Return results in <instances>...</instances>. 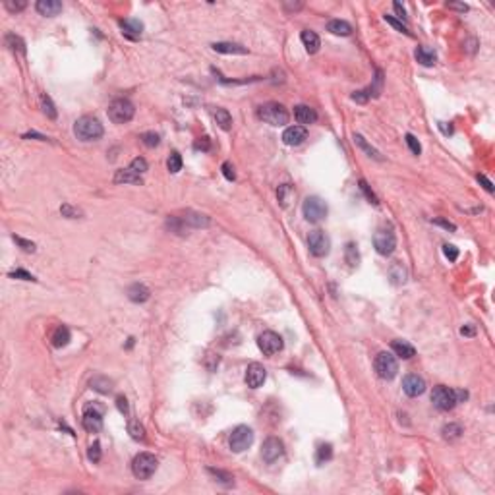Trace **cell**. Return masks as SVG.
<instances>
[{"mask_svg": "<svg viewBox=\"0 0 495 495\" xmlns=\"http://www.w3.org/2000/svg\"><path fill=\"white\" fill-rule=\"evenodd\" d=\"M103 132H105L103 124L95 116H82L74 126V134L82 141H97L103 135Z\"/></svg>", "mask_w": 495, "mask_h": 495, "instance_id": "6da1fadb", "label": "cell"}, {"mask_svg": "<svg viewBox=\"0 0 495 495\" xmlns=\"http://www.w3.org/2000/svg\"><path fill=\"white\" fill-rule=\"evenodd\" d=\"M257 116L271 126H285L289 124V113L279 103H265L257 109Z\"/></svg>", "mask_w": 495, "mask_h": 495, "instance_id": "7a4b0ae2", "label": "cell"}, {"mask_svg": "<svg viewBox=\"0 0 495 495\" xmlns=\"http://www.w3.org/2000/svg\"><path fill=\"white\" fill-rule=\"evenodd\" d=\"M159 462L157 458H155V454H151V453H139L137 456L134 458V462H132V472L137 480H149L155 470H157Z\"/></svg>", "mask_w": 495, "mask_h": 495, "instance_id": "3957f363", "label": "cell"}, {"mask_svg": "<svg viewBox=\"0 0 495 495\" xmlns=\"http://www.w3.org/2000/svg\"><path fill=\"white\" fill-rule=\"evenodd\" d=\"M431 403H433V406L437 410L449 412V410H453L454 406L458 405V401H456V389H449L445 385L433 387V391H431Z\"/></svg>", "mask_w": 495, "mask_h": 495, "instance_id": "277c9868", "label": "cell"}, {"mask_svg": "<svg viewBox=\"0 0 495 495\" xmlns=\"http://www.w3.org/2000/svg\"><path fill=\"white\" fill-rule=\"evenodd\" d=\"M134 113H135L134 105L128 99H114L113 103H111V107H109V118L113 120L114 124H126V122H130L134 118Z\"/></svg>", "mask_w": 495, "mask_h": 495, "instance_id": "5b68a950", "label": "cell"}, {"mask_svg": "<svg viewBox=\"0 0 495 495\" xmlns=\"http://www.w3.org/2000/svg\"><path fill=\"white\" fill-rule=\"evenodd\" d=\"M373 368H375V373L381 377V379H393L399 371V364H397V358L395 354L391 352H379L373 360Z\"/></svg>", "mask_w": 495, "mask_h": 495, "instance_id": "8992f818", "label": "cell"}, {"mask_svg": "<svg viewBox=\"0 0 495 495\" xmlns=\"http://www.w3.org/2000/svg\"><path fill=\"white\" fill-rule=\"evenodd\" d=\"M251 443H253V431H251V428H248V426H238V428L232 429L230 439H228V445H230V449L234 451V453L246 451Z\"/></svg>", "mask_w": 495, "mask_h": 495, "instance_id": "52a82bcc", "label": "cell"}, {"mask_svg": "<svg viewBox=\"0 0 495 495\" xmlns=\"http://www.w3.org/2000/svg\"><path fill=\"white\" fill-rule=\"evenodd\" d=\"M304 217H306V221H310V223H319V221H323L325 217H327V205L325 202L321 200V198H317V196H312V198H308L306 202H304Z\"/></svg>", "mask_w": 495, "mask_h": 495, "instance_id": "ba28073f", "label": "cell"}, {"mask_svg": "<svg viewBox=\"0 0 495 495\" xmlns=\"http://www.w3.org/2000/svg\"><path fill=\"white\" fill-rule=\"evenodd\" d=\"M373 246L377 249V253L381 255H391L397 248V238H395V232L389 230V228H379L375 234H373Z\"/></svg>", "mask_w": 495, "mask_h": 495, "instance_id": "9c48e42d", "label": "cell"}, {"mask_svg": "<svg viewBox=\"0 0 495 495\" xmlns=\"http://www.w3.org/2000/svg\"><path fill=\"white\" fill-rule=\"evenodd\" d=\"M257 346L265 356H273L283 350V337L275 331H263L257 338Z\"/></svg>", "mask_w": 495, "mask_h": 495, "instance_id": "30bf717a", "label": "cell"}, {"mask_svg": "<svg viewBox=\"0 0 495 495\" xmlns=\"http://www.w3.org/2000/svg\"><path fill=\"white\" fill-rule=\"evenodd\" d=\"M308 248H310L312 255H315V257H323V255L329 253L331 242H329V238L325 236V232L314 230V232L308 234Z\"/></svg>", "mask_w": 495, "mask_h": 495, "instance_id": "8fae6325", "label": "cell"}, {"mask_svg": "<svg viewBox=\"0 0 495 495\" xmlns=\"http://www.w3.org/2000/svg\"><path fill=\"white\" fill-rule=\"evenodd\" d=\"M283 453H285L283 441L277 439V437H267L265 443H263V447H261V458H263L267 464H273L275 460H279V458L283 456Z\"/></svg>", "mask_w": 495, "mask_h": 495, "instance_id": "7c38bea8", "label": "cell"}, {"mask_svg": "<svg viewBox=\"0 0 495 495\" xmlns=\"http://www.w3.org/2000/svg\"><path fill=\"white\" fill-rule=\"evenodd\" d=\"M82 424H83V428L87 429L89 433H97V431H101V428H103V412H101V408L87 406V408L83 410Z\"/></svg>", "mask_w": 495, "mask_h": 495, "instance_id": "4fadbf2b", "label": "cell"}, {"mask_svg": "<svg viewBox=\"0 0 495 495\" xmlns=\"http://www.w3.org/2000/svg\"><path fill=\"white\" fill-rule=\"evenodd\" d=\"M267 379V371H265V368L261 366V364H257V362H251L249 366H248L246 370V383L249 389H259L263 383Z\"/></svg>", "mask_w": 495, "mask_h": 495, "instance_id": "5bb4252c", "label": "cell"}, {"mask_svg": "<svg viewBox=\"0 0 495 495\" xmlns=\"http://www.w3.org/2000/svg\"><path fill=\"white\" fill-rule=\"evenodd\" d=\"M381 83H383V76H381V72L377 70L375 82H373L368 89H360V91H356V93H352V101H356V103H368L370 97H377V95L381 93Z\"/></svg>", "mask_w": 495, "mask_h": 495, "instance_id": "9a60e30c", "label": "cell"}, {"mask_svg": "<svg viewBox=\"0 0 495 495\" xmlns=\"http://www.w3.org/2000/svg\"><path fill=\"white\" fill-rule=\"evenodd\" d=\"M403 389L408 397H420L424 391H426V381L424 377L416 375V373H410L403 379Z\"/></svg>", "mask_w": 495, "mask_h": 495, "instance_id": "2e32d148", "label": "cell"}, {"mask_svg": "<svg viewBox=\"0 0 495 495\" xmlns=\"http://www.w3.org/2000/svg\"><path fill=\"white\" fill-rule=\"evenodd\" d=\"M306 137H308L306 126H289V128L283 132V141H285L287 145H300Z\"/></svg>", "mask_w": 495, "mask_h": 495, "instance_id": "e0dca14e", "label": "cell"}, {"mask_svg": "<svg viewBox=\"0 0 495 495\" xmlns=\"http://www.w3.org/2000/svg\"><path fill=\"white\" fill-rule=\"evenodd\" d=\"M184 228H205L211 225L209 217H205L202 213H194V211H186L184 217H180Z\"/></svg>", "mask_w": 495, "mask_h": 495, "instance_id": "ac0fdd59", "label": "cell"}, {"mask_svg": "<svg viewBox=\"0 0 495 495\" xmlns=\"http://www.w3.org/2000/svg\"><path fill=\"white\" fill-rule=\"evenodd\" d=\"M120 29L122 33L128 37V39H139L141 37V31H143V23L139 20H120Z\"/></svg>", "mask_w": 495, "mask_h": 495, "instance_id": "d6986e66", "label": "cell"}, {"mask_svg": "<svg viewBox=\"0 0 495 495\" xmlns=\"http://www.w3.org/2000/svg\"><path fill=\"white\" fill-rule=\"evenodd\" d=\"M35 8H37V12L41 16L52 18V16H56V14L62 12V2H58V0H39L35 4Z\"/></svg>", "mask_w": 495, "mask_h": 495, "instance_id": "ffe728a7", "label": "cell"}, {"mask_svg": "<svg viewBox=\"0 0 495 495\" xmlns=\"http://www.w3.org/2000/svg\"><path fill=\"white\" fill-rule=\"evenodd\" d=\"M294 118L300 122V124H314L315 120H317V113H315L312 107H308V105H298V107H294Z\"/></svg>", "mask_w": 495, "mask_h": 495, "instance_id": "44dd1931", "label": "cell"}, {"mask_svg": "<svg viewBox=\"0 0 495 495\" xmlns=\"http://www.w3.org/2000/svg\"><path fill=\"white\" fill-rule=\"evenodd\" d=\"M391 348H393L395 356H399V358H403V360H410V358L416 356V348H414L412 344H408L406 340H393V342H391Z\"/></svg>", "mask_w": 495, "mask_h": 495, "instance_id": "7402d4cb", "label": "cell"}, {"mask_svg": "<svg viewBox=\"0 0 495 495\" xmlns=\"http://www.w3.org/2000/svg\"><path fill=\"white\" fill-rule=\"evenodd\" d=\"M114 182L116 184H141L143 180H141V174L134 172L132 168H120L114 174Z\"/></svg>", "mask_w": 495, "mask_h": 495, "instance_id": "603a6c76", "label": "cell"}, {"mask_svg": "<svg viewBox=\"0 0 495 495\" xmlns=\"http://www.w3.org/2000/svg\"><path fill=\"white\" fill-rule=\"evenodd\" d=\"M149 296H151V292H149V289H147L145 285L135 283V285H132V287L128 289V298H130L132 302H135V304L147 302V300H149Z\"/></svg>", "mask_w": 495, "mask_h": 495, "instance_id": "cb8c5ba5", "label": "cell"}, {"mask_svg": "<svg viewBox=\"0 0 495 495\" xmlns=\"http://www.w3.org/2000/svg\"><path fill=\"white\" fill-rule=\"evenodd\" d=\"M300 39H302V43H304V46H306V50H308L310 54H315V52L319 50V46H321V41H319L317 33H314V31H310V29L302 31Z\"/></svg>", "mask_w": 495, "mask_h": 495, "instance_id": "d4e9b609", "label": "cell"}, {"mask_svg": "<svg viewBox=\"0 0 495 495\" xmlns=\"http://www.w3.org/2000/svg\"><path fill=\"white\" fill-rule=\"evenodd\" d=\"M213 50L221 54H248V48L238 43H213Z\"/></svg>", "mask_w": 495, "mask_h": 495, "instance_id": "484cf974", "label": "cell"}, {"mask_svg": "<svg viewBox=\"0 0 495 495\" xmlns=\"http://www.w3.org/2000/svg\"><path fill=\"white\" fill-rule=\"evenodd\" d=\"M327 31H331L333 35H340V37H346L352 33V25L344 20H331L327 23Z\"/></svg>", "mask_w": 495, "mask_h": 495, "instance_id": "4316f807", "label": "cell"}, {"mask_svg": "<svg viewBox=\"0 0 495 495\" xmlns=\"http://www.w3.org/2000/svg\"><path fill=\"white\" fill-rule=\"evenodd\" d=\"M416 60L422 64V66H433L435 64V60H437V56H435V52L428 48V46H418L416 48Z\"/></svg>", "mask_w": 495, "mask_h": 495, "instance_id": "83f0119b", "label": "cell"}, {"mask_svg": "<svg viewBox=\"0 0 495 495\" xmlns=\"http://www.w3.org/2000/svg\"><path fill=\"white\" fill-rule=\"evenodd\" d=\"M91 389H95V391L107 395V393L113 391V381H111L109 377H105V375H95V377L91 379Z\"/></svg>", "mask_w": 495, "mask_h": 495, "instance_id": "f1b7e54d", "label": "cell"}, {"mask_svg": "<svg viewBox=\"0 0 495 495\" xmlns=\"http://www.w3.org/2000/svg\"><path fill=\"white\" fill-rule=\"evenodd\" d=\"M68 342H70V329L64 327V325H60V327L54 331V335H52V346L62 348V346H66Z\"/></svg>", "mask_w": 495, "mask_h": 495, "instance_id": "f546056e", "label": "cell"}, {"mask_svg": "<svg viewBox=\"0 0 495 495\" xmlns=\"http://www.w3.org/2000/svg\"><path fill=\"white\" fill-rule=\"evenodd\" d=\"M213 116H215V122L219 124L221 130H230V126H232V116H230V113H228L226 109H217V111L213 113Z\"/></svg>", "mask_w": 495, "mask_h": 495, "instance_id": "4dcf8cb0", "label": "cell"}, {"mask_svg": "<svg viewBox=\"0 0 495 495\" xmlns=\"http://www.w3.org/2000/svg\"><path fill=\"white\" fill-rule=\"evenodd\" d=\"M207 472L211 474V476H215V480L219 482V484H223L226 488H230V486H234V476L230 472H225V470H219V468H207Z\"/></svg>", "mask_w": 495, "mask_h": 495, "instance_id": "1f68e13d", "label": "cell"}, {"mask_svg": "<svg viewBox=\"0 0 495 495\" xmlns=\"http://www.w3.org/2000/svg\"><path fill=\"white\" fill-rule=\"evenodd\" d=\"M331 456H333V447L329 443H321L317 447V453H315V462L317 464H325L327 460H331Z\"/></svg>", "mask_w": 495, "mask_h": 495, "instance_id": "d6a6232c", "label": "cell"}, {"mask_svg": "<svg viewBox=\"0 0 495 495\" xmlns=\"http://www.w3.org/2000/svg\"><path fill=\"white\" fill-rule=\"evenodd\" d=\"M441 433H443V437L447 441H454V439H458L462 435V426L460 424H447V426H443Z\"/></svg>", "mask_w": 495, "mask_h": 495, "instance_id": "836d02e7", "label": "cell"}, {"mask_svg": "<svg viewBox=\"0 0 495 495\" xmlns=\"http://www.w3.org/2000/svg\"><path fill=\"white\" fill-rule=\"evenodd\" d=\"M354 143H356V145H360L362 151H366L370 157L377 159V161H381L383 159L381 155H379V151H375V149H373V147H371V145H370V143H368V141H366L360 134H354Z\"/></svg>", "mask_w": 495, "mask_h": 495, "instance_id": "e575fe53", "label": "cell"}, {"mask_svg": "<svg viewBox=\"0 0 495 495\" xmlns=\"http://www.w3.org/2000/svg\"><path fill=\"white\" fill-rule=\"evenodd\" d=\"M128 433L132 435V439H135V441H143L145 439V428L137 420H130L128 422Z\"/></svg>", "mask_w": 495, "mask_h": 495, "instance_id": "d590c367", "label": "cell"}, {"mask_svg": "<svg viewBox=\"0 0 495 495\" xmlns=\"http://www.w3.org/2000/svg\"><path fill=\"white\" fill-rule=\"evenodd\" d=\"M389 275H391V279H393L395 285H401V283H405L406 281V271L401 263H395V265L391 267V271H389Z\"/></svg>", "mask_w": 495, "mask_h": 495, "instance_id": "8d00e7d4", "label": "cell"}, {"mask_svg": "<svg viewBox=\"0 0 495 495\" xmlns=\"http://www.w3.org/2000/svg\"><path fill=\"white\" fill-rule=\"evenodd\" d=\"M166 168L172 172V174H176V172H180V168H182V157H180V153L178 151H172L170 153V157H168V161H166Z\"/></svg>", "mask_w": 495, "mask_h": 495, "instance_id": "74e56055", "label": "cell"}, {"mask_svg": "<svg viewBox=\"0 0 495 495\" xmlns=\"http://www.w3.org/2000/svg\"><path fill=\"white\" fill-rule=\"evenodd\" d=\"M346 261L350 267H356L358 261H360V255H358V249H356V244L354 242H348L346 244Z\"/></svg>", "mask_w": 495, "mask_h": 495, "instance_id": "f35d334b", "label": "cell"}, {"mask_svg": "<svg viewBox=\"0 0 495 495\" xmlns=\"http://www.w3.org/2000/svg\"><path fill=\"white\" fill-rule=\"evenodd\" d=\"M41 107H43V113L50 118V120H54L56 118V109H54V105H52V101H50V97L46 95V93H43L41 95Z\"/></svg>", "mask_w": 495, "mask_h": 495, "instance_id": "ab89813d", "label": "cell"}, {"mask_svg": "<svg viewBox=\"0 0 495 495\" xmlns=\"http://www.w3.org/2000/svg\"><path fill=\"white\" fill-rule=\"evenodd\" d=\"M60 213H62V217H68V219H80V217H83V211L78 209V207H74V205H70V203H64L60 207Z\"/></svg>", "mask_w": 495, "mask_h": 495, "instance_id": "60d3db41", "label": "cell"}, {"mask_svg": "<svg viewBox=\"0 0 495 495\" xmlns=\"http://www.w3.org/2000/svg\"><path fill=\"white\" fill-rule=\"evenodd\" d=\"M6 43L10 48H14V50H20L22 54H25V43H23L22 39L18 37V35H14V33H8L6 35Z\"/></svg>", "mask_w": 495, "mask_h": 495, "instance_id": "b9f144b4", "label": "cell"}, {"mask_svg": "<svg viewBox=\"0 0 495 495\" xmlns=\"http://www.w3.org/2000/svg\"><path fill=\"white\" fill-rule=\"evenodd\" d=\"M277 196H279V202L281 205H289V200H290V196H292V188H290V184H283V186H279V190H277Z\"/></svg>", "mask_w": 495, "mask_h": 495, "instance_id": "7bdbcfd3", "label": "cell"}, {"mask_svg": "<svg viewBox=\"0 0 495 495\" xmlns=\"http://www.w3.org/2000/svg\"><path fill=\"white\" fill-rule=\"evenodd\" d=\"M130 168L134 170V172H137V174H143L145 170H147V161L143 157H135L132 163H130Z\"/></svg>", "mask_w": 495, "mask_h": 495, "instance_id": "ee69618b", "label": "cell"}, {"mask_svg": "<svg viewBox=\"0 0 495 495\" xmlns=\"http://www.w3.org/2000/svg\"><path fill=\"white\" fill-rule=\"evenodd\" d=\"M87 458H89L91 462H99V460H101V443H99V441H95V443L89 447V451H87Z\"/></svg>", "mask_w": 495, "mask_h": 495, "instance_id": "f6af8a7d", "label": "cell"}, {"mask_svg": "<svg viewBox=\"0 0 495 495\" xmlns=\"http://www.w3.org/2000/svg\"><path fill=\"white\" fill-rule=\"evenodd\" d=\"M159 134L155 132H147V134H141V141H143V145H147V147H155L159 145Z\"/></svg>", "mask_w": 495, "mask_h": 495, "instance_id": "bcb514c9", "label": "cell"}, {"mask_svg": "<svg viewBox=\"0 0 495 495\" xmlns=\"http://www.w3.org/2000/svg\"><path fill=\"white\" fill-rule=\"evenodd\" d=\"M406 143H408V147H410V151L414 153V155H420L422 153V145H420V141L414 137L412 134H406Z\"/></svg>", "mask_w": 495, "mask_h": 495, "instance_id": "7dc6e473", "label": "cell"}, {"mask_svg": "<svg viewBox=\"0 0 495 495\" xmlns=\"http://www.w3.org/2000/svg\"><path fill=\"white\" fill-rule=\"evenodd\" d=\"M4 6H6L10 12H22L23 8L27 6V2H25V0H18V2H16V0H6Z\"/></svg>", "mask_w": 495, "mask_h": 495, "instance_id": "c3c4849f", "label": "cell"}, {"mask_svg": "<svg viewBox=\"0 0 495 495\" xmlns=\"http://www.w3.org/2000/svg\"><path fill=\"white\" fill-rule=\"evenodd\" d=\"M385 22L389 23V25H393L397 31H401V33H406V35H410V31L406 29V25L403 22H399V20H395L393 16H385Z\"/></svg>", "mask_w": 495, "mask_h": 495, "instance_id": "681fc988", "label": "cell"}, {"mask_svg": "<svg viewBox=\"0 0 495 495\" xmlns=\"http://www.w3.org/2000/svg\"><path fill=\"white\" fill-rule=\"evenodd\" d=\"M10 277H12V279H22V281H37L31 273H27V271H23V269L12 271V273H10Z\"/></svg>", "mask_w": 495, "mask_h": 495, "instance_id": "f907efd6", "label": "cell"}, {"mask_svg": "<svg viewBox=\"0 0 495 495\" xmlns=\"http://www.w3.org/2000/svg\"><path fill=\"white\" fill-rule=\"evenodd\" d=\"M14 242L22 248L23 251H35V244H33V242H29V240H23V238H20V236H14Z\"/></svg>", "mask_w": 495, "mask_h": 495, "instance_id": "816d5d0a", "label": "cell"}, {"mask_svg": "<svg viewBox=\"0 0 495 495\" xmlns=\"http://www.w3.org/2000/svg\"><path fill=\"white\" fill-rule=\"evenodd\" d=\"M116 406H118V410H120V414H124V416H128V412H130V406H128V399L126 397H116Z\"/></svg>", "mask_w": 495, "mask_h": 495, "instance_id": "f5cc1de1", "label": "cell"}, {"mask_svg": "<svg viewBox=\"0 0 495 495\" xmlns=\"http://www.w3.org/2000/svg\"><path fill=\"white\" fill-rule=\"evenodd\" d=\"M360 188H362V192H364V194H366V198H368V200H370V202H371V203H375V205H377V203H379V202H377V198H375V194H373V192H371V190H370V186H368V184H366V182H364V180H360Z\"/></svg>", "mask_w": 495, "mask_h": 495, "instance_id": "db71d44e", "label": "cell"}, {"mask_svg": "<svg viewBox=\"0 0 495 495\" xmlns=\"http://www.w3.org/2000/svg\"><path fill=\"white\" fill-rule=\"evenodd\" d=\"M221 170H223V174H225L226 180H234V178H236V174H234V166H232L230 163H223Z\"/></svg>", "mask_w": 495, "mask_h": 495, "instance_id": "11a10c76", "label": "cell"}, {"mask_svg": "<svg viewBox=\"0 0 495 495\" xmlns=\"http://www.w3.org/2000/svg\"><path fill=\"white\" fill-rule=\"evenodd\" d=\"M443 253L449 257L451 261H456V257H458V249H456L454 246H449V244H447V246H443Z\"/></svg>", "mask_w": 495, "mask_h": 495, "instance_id": "9f6ffc18", "label": "cell"}, {"mask_svg": "<svg viewBox=\"0 0 495 495\" xmlns=\"http://www.w3.org/2000/svg\"><path fill=\"white\" fill-rule=\"evenodd\" d=\"M433 225H439V226H443V228H447V230H456V226L453 225L451 221H447V219H441V217H437V219H433Z\"/></svg>", "mask_w": 495, "mask_h": 495, "instance_id": "6f0895ef", "label": "cell"}, {"mask_svg": "<svg viewBox=\"0 0 495 495\" xmlns=\"http://www.w3.org/2000/svg\"><path fill=\"white\" fill-rule=\"evenodd\" d=\"M478 182H480V184H482V186H484V190H486V192H490V194H494V184H492V182L488 180V178H486V176H484V174H478Z\"/></svg>", "mask_w": 495, "mask_h": 495, "instance_id": "680465c9", "label": "cell"}, {"mask_svg": "<svg viewBox=\"0 0 495 495\" xmlns=\"http://www.w3.org/2000/svg\"><path fill=\"white\" fill-rule=\"evenodd\" d=\"M196 149H202V151H209L211 149V141L209 137H202L198 143H196Z\"/></svg>", "mask_w": 495, "mask_h": 495, "instance_id": "91938a15", "label": "cell"}, {"mask_svg": "<svg viewBox=\"0 0 495 495\" xmlns=\"http://www.w3.org/2000/svg\"><path fill=\"white\" fill-rule=\"evenodd\" d=\"M393 8H395V12H397V16H399L401 20H406V12H405V8H403V4H401V2H395V4H393Z\"/></svg>", "mask_w": 495, "mask_h": 495, "instance_id": "94428289", "label": "cell"}, {"mask_svg": "<svg viewBox=\"0 0 495 495\" xmlns=\"http://www.w3.org/2000/svg\"><path fill=\"white\" fill-rule=\"evenodd\" d=\"M460 333H462L464 337H474V335H476V327H474V325H464V327L460 329Z\"/></svg>", "mask_w": 495, "mask_h": 495, "instance_id": "6125c7cd", "label": "cell"}, {"mask_svg": "<svg viewBox=\"0 0 495 495\" xmlns=\"http://www.w3.org/2000/svg\"><path fill=\"white\" fill-rule=\"evenodd\" d=\"M447 6L453 8V10H460V12H466V10H468V6H466V4H456V2H449Z\"/></svg>", "mask_w": 495, "mask_h": 495, "instance_id": "be15d7a7", "label": "cell"}, {"mask_svg": "<svg viewBox=\"0 0 495 495\" xmlns=\"http://www.w3.org/2000/svg\"><path fill=\"white\" fill-rule=\"evenodd\" d=\"M302 8V2H296V4H289V2H285V10H300Z\"/></svg>", "mask_w": 495, "mask_h": 495, "instance_id": "e7e4bbea", "label": "cell"}, {"mask_svg": "<svg viewBox=\"0 0 495 495\" xmlns=\"http://www.w3.org/2000/svg\"><path fill=\"white\" fill-rule=\"evenodd\" d=\"M439 128H441V130H443L445 134H453V126H449V128H447V126H445V122H439Z\"/></svg>", "mask_w": 495, "mask_h": 495, "instance_id": "03108f58", "label": "cell"}]
</instances>
